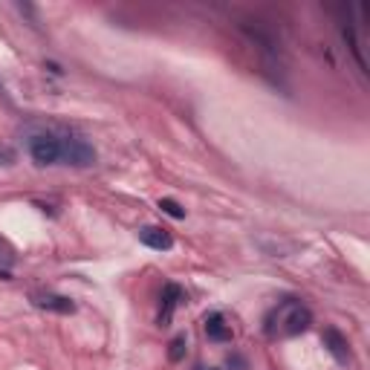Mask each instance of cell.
<instances>
[{
  "mask_svg": "<svg viewBox=\"0 0 370 370\" xmlns=\"http://www.w3.org/2000/svg\"><path fill=\"white\" fill-rule=\"evenodd\" d=\"M179 301H185V295L176 284H165L162 289V310H159V327H168L174 318V310L179 307Z\"/></svg>",
  "mask_w": 370,
  "mask_h": 370,
  "instance_id": "5b68a950",
  "label": "cell"
},
{
  "mask_svg": "<svg viewBox=\"0 0 370 370\" xmlns=\"http://www.w3.org/2000/svg\"><path fill=\"white\" fill-rule=\"evenodd\" d=\"M197 370H217V367H197Z\"/></svg>",
  "mask_w": 370,
  "mask_h": 370,
  "instance_id": "4fadbf2b",
  "label": "cell"
},
{
  "mask_svg": "<svg viewBox=\"0 0 370 370\" xmlns=\"http://www.w3.org/2000/svg\"><path fill=\"white\" fill-rule=\"evenodd\" d=\"M168 347H171V350H168V359H171V361H182L185 350H189V342H185V336H176Z\"/></svg>",
  "mask_w": 370,
  "mask_h": 370,
  "instance_id": "30bf717a",
  "label": "cell"
},
{
  "mask_svg": "<svg viewBox=\"0 0 370 370\" xmlns=\"http://www.w3.org/2000/svg\"><path fill=\"white\" fill-rule=\"evenodd\" d=\"M206 336H208L211 342H232V327L226 324L223 313L206 315Z\"/></svg>",
  "mask_w": 370,
  "mask_h": 370,
  "instance_id": "ba28073f",
  "label": "cell"
},
{
  "mask_svg": "<svg viewBox=\"0 0 370 370\" xmlns=\"http://www.w3.org/2000/svg\"><path fill=\"white\" fill-rule=\"evenodd\" d=\"M321 339H324V347H327V350L332 353V359H336L339 364H347V361H350L347 339L342 336L339 330H332V327H330V330H324V336H321Z\"/></svg>",
  "mask_w": 370,
  "mask_h": 370,
  "instance_id": "8992f818",
  "label": "cell"
},
{
  "mask_svg": "<svg viewBox=\"0 0 370 370\" xmlns=\"http://www.w3.org/2000/svg\"><path fill=\"white\" fill-rule=\"evenodd\" d=\"M32 301H35V307L50 310V313H61V315H72V313H76V304H72V301L67 298V295L38 292V295H32Z\"/></svg>",
  "mask_w": 370,
  "mask_h": 370,
  "instance_id": "277c9868",
  "label": "cell"
},
{
  "mask_svg": "<svg viewBox=\"0 0 370 370\" xmlns=\"http://www.w3.org/2000/svg\"><path fill=\"white\" fill-rule=\"evenodd\" d=\"M12 162V154L6 151V147H0V165H9Z\"/></svg>",
  "mask_w": 370,
  "mask_h": 370,
  "instance_id": "7c38bea8",
  "label": "cell"
},
{
  "mask_svg": "<svg viewBox=\"0 0 370 370\" xmlns=\"http://www.w3.org/2000/svg\"><path fill=\"white\" fill-rule=\"evenodd\" d=\"M12 267H15V252L4 240H0V278H9Z\"/></svg>",
  "mask_w": 370,
  "mask_h": 370,
  "instance_id": "9c48e42d",
  "label": "cell"
},
{
  "mask_svg": "<svg viewBox=\"0 0 370 370\" xmlns=\"http://www.w3.org/2000/svg\"><path fill=\"white\" fill-rule=\"evenodd\" d=\"M313 324V313L301 301H284L267 315V336L269 339H286V336H298L307 332Z\"/></svg>",
  "mask_w": 370,
  "mask_h": 370,
  "instance_id": "6da1fadb",
  "label": "cell"
},
{
  "mask_svg": "<svg viewBox=\"0 0 370 370\" xmlns=\"http://www.w3.org/2000/svg\"><path fill=\"white\" fill-rule=\"evenodd\" d=\"M61 139V162L72 168H90L96 162V147L82 136H58Z\"/></svg>",
  "mask_w": 370,
  "mask_h": 370,
  "instance_id": "7a4b0ae2",
  "label": "cell"
},
{
  "mask_svg": "<svg viewBox=\"0 0 370 370\" xmlns=\"http://www.w3.org/2000/svg\"><path fill=\"white\" fill-rule=\"evenodd\" d=\"M139 240H142L145 246H151V249H159V252H165V249L174 246L171 232H168V229H159V226H145V229H139Z\"/></svg>",
  "mask_w": 370,
  "mask_h": 370,
  "instance_id": "52a82bcc",
  "label": "cell"
},
{
  "mask_svg": "<svg viewBox=\"0 0 370 370\" xmlns=\"http://www.w3.org/2000/svg\"><path fill=\"white\" fill-rule=\"evenodd\" d=\"M29 154L38 165H58L61 162V139L52 133H38L29 142Z\"/></svg>",
  "mask_w": 370,
  "mask_h": 370,
  "instance_id": "3957f363",
  "label": "cell"
},
{
  "mask_svg": "<svg viewBox=\"0 0 370 370\" xmlns=\"http://www.w3.org/2000/svg\"><path fill=\"white\" fill-rule=\"evenodd\" d=\"M159 208H162L168 217H174V220H182V217H185V208H182L176 200H168V197H165V200H159Z\"/></svg>",
  "mask_w": 370,
  "mask_h": 370,
  "instance_id": "8fae6325",
  "label": "cell"
}]
</instances>
